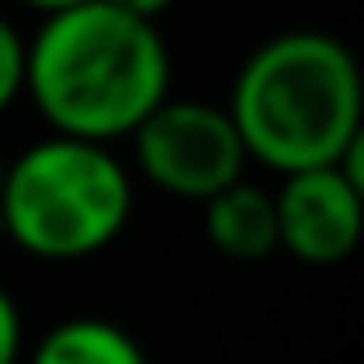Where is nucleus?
I'll use <instances>...</instances> for the list:
<instances>
[{
	"instance_id": "nucleus-6",
	"label": "nucleus",
	"mask_w": 364,
	"mask_h": 364,
	"mask_svg": "<svg viewBox=\"0 0 364 364\" xmlns=\"http://www.w3.org/2000/svg\"><path fill=\"white\" fill-rule=\"evenodd\" d=\"M203 208V235L231 263H263L277 254V208L272 194L249 180H235L231 189L213 194Z\"/></svg>"
},
{
	"instance_id": "nucleus-8",
	"label": "nucleus",
	"mask_w": 364,
	"mask_h": 364,
	"mask_svg": "<svg viewBox=\"0 0 364 364\" xmlns=\"http://www.w3.org/2000/svg\"><path fill=\"white\" fill-rule=\"evenodd\" d=\"M23 65H28V37L0 14V116L23 97Z\"/></svg>"
},
{
	"instance_id": "nucleus-4",
	"label": "nucleus",
	"mask_w": 364,
	"mask_h": 364,
	"mask_svg": "<svg viewBox=\"0 0 364 364\" xmlns=\"http://www.w3.org/2000/svg\"><path fill=\"white\" fill-rule=\"evenodd\" d=\"M134 171L152 189L189 203H208L213 194L245 180V143L235 134L226 107L203 97H166L143 116L129 134Z\"/></svg>"
},
{
	"instance_id": "nucleus-5",
	"label": "nucleus",
	"mask_w": 364,
	"mask_h": 364,
	"mask_svg": "<svg viewBox=\"0 0 364 364\" xmlns=\"http://www.w3.org/2000/svg\"><path fill=\"white\" fill-rule=\"evenodd\" d=\"M272 208L277 249L309 267L346 263L364 231V139L332 166L282 176Z\"/></svg>"
},
{
	"instance_id": "nucleus-1",
	"label": "nucleus",
	"mask_w": 364,
	"mask_h": 364,
	"mask_svg": "<svg viewBox=\"0 0 364 364\" xmlns=\"http://www.w3.org/2000/svg\"><path fill=\"white\" fill-rule=\"evenodd\" d=\"M23 97L51 134L88 143L129 139L157 102L171 97V51L157 23L107 0L46 14L28 37Z\"/></svg>"
},
{
	"instance_id": "nucleus-7",
	"label": "nucleus",
	"mask_w": 364,
	"mask_h": 364,
	"mask_svg": "<svg viewBox=\"0 0 364 364\" xmlns=\"http://www.w3.org/2000/svg\"><path fill=\"white\" fill-rule=\"evenodd\" d=\"M28 364H148V350L116 318L79 314L37 337Z\"/></svg>"
},
{
	"instance_id": "nucleus-9",
	"label": "nucleus",
	"mask_w": 364,
	"mask_h": 364,
	"mask_svg": "<svg viewBox=\"0 0 364 364\" xmlns=\"http://www.w3.org/2000/svg\"><path fill=\"white\" fill-rule=\"evenodd\" d=\"M18 360H23V314H18V300L0 286V364Z\"/></svg>"
},
{
	"instance_id": "nucleus-10",
	"label": "nucleus",
	"mask_w": 364,
	"mask_h": 364,
	"mask_svg": "<svg viewBox=\"0 0 364 364\" xmlns=\"http://www.w3.org/2000/svg\"><path fill=\"white\" fill-rule=\"evenodd\" d=\"M107 5H116V9H124V14H134V18H148V23H157V18L166 14L176 0H107Z\"/></svg>"
},
{
	"instance_id": "nucleus-11",
	"label": "nucleus",
	"mask_w": 364,
	"mask_h": 364,
	"mask_svg": "<svg viewBox=\"0 0 364 364\" xmlns=\"http://www.w3.org/2000/svg\"><path fill=\"white\" fill-rule=\"evenodd\" d=\"M18 5H28L33 14H60V9H70V5H83V0H18Z\"/></svg>"
},
{
	"instance_id": "nucleus-3",
	"label": "nucleus",
	"mask_w": 364,
	"mask_h": 364,
	"mask_svg": "<svg viewBox=\"0 0 364 364\" xmlns=\"http://www.w3.org/2000/svg\"><path fill=\"white\" fill-rule=\"evenodd\" d=\"M129 213L134 176L107 143L46 134L5 161L0 231L28 258L42 263L92 258L120 240Z\"/></svg>"
},
{
	"instance_id": "nucleus-12",
	"label": "nucleus",
	"mask_w": 364,
	"mask_h": 364,
	"mask_svg": "<svg viewBox=\"0 0 364 364\" xmlns=\"http://www.w3.org/2000/svg\"><path fill=\"white\" fill-rule=\"evenodd\" d=\"M5 161H9V157H5V152H0V180H5Z\"/></svg>"
},
{
	"instance_id": "nucleus-2",
	"label": "nucleus",
	"mask_w": 364,
	"mask_h": 364,
	"mask_svg": "<svg viewBox=\"0 0 364 364\" xmlns=\"http://www.w3.org/2000/svg\"><path fill=\"white\" fill-rule=\"evenodd\" d=\"M245 157L277 176L332 166L364 139V83L341 37L291 28L245 55L226 102Z\"/></svg>"
}]
</instances>
